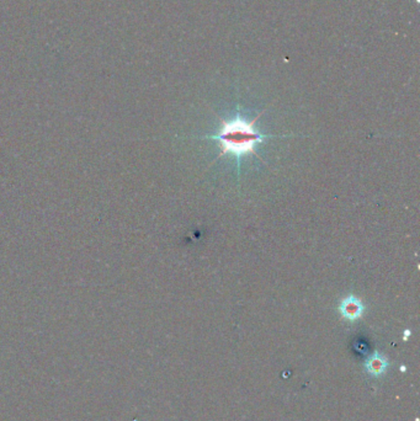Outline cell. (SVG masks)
I'll use <instances>...</instances> for the list:
<instances>
[{"label": "cell", "instance_id": "cell-1", "mask_svg": "<svg viewBox=\"0 0 420 421\" xmlns=\"http://www.w3.org/2000/svg\"><path fill=\"white\" fill-rule=\"evenodd\" d=\"M262 114H264V111L257 115L253 121L244 119L239 112L234 119H229V121L219 119L222 124H221V129L218 131V134H213V136H205L203 139L218 141L219 148H221V153L218 155V158H221L223 155H227V154H232L233 157H236L237 159L238 173H241V160L243 157H246L248 154H254L257 157V152H255L257 144L262 143V141L265 138L293 136V134H264L259 132L255 129V122ZM257 158L262 159L260 157H257Z\"/></svg>", "mask_w": 420, "mask_h": 421}, {"label": "cell", "instance_id": "cell-2", "mask_svg": "<svg viewBox=\"0 0 420 421\" xmlns=\"http://www.w3.org/2000/svg\"><path fill=\"white\" fill-rule=\"evenodd\" d=\"M364 309H365L364 304L355 296H348L344 299H341V304H339V313H341V317L349 322H355L359 318H361Z\"/></svg>", "mask_w": 420, "mask_h": 421}, {"label": "cell", "instance_id": "cell-3", "mask_svg": "<svg viewBox=\"0 0 420 421\" xmlns=\"http://www.w3.org/2000/svg\"><path fill=\"white\" fill-rule=\"evenodd\" d=\"M365 368L370 376H383L385 372L387 371V368H388V360L383 355L375 352L366 360Z\"/></svg>", "mask_w": 420, "mask_h": 421}]
</instances>
